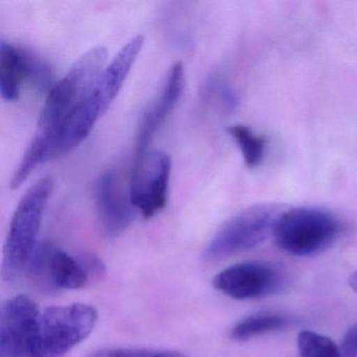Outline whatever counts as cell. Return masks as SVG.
<instances>
[{
  "mask_svg": "<svg viewBox=\"0 0 357 357\" xmlns=\"http://www.w3.org/2000/svg\"><path fill=\"white\" fill-rule=\"evenodd\" d=\"M106 61L105 47L89 50L47 93L34 137L12 177V189H18L40 165L56 158L64 126L93 89Z\"/></svg>",
  "mask_w": 357,
  "mask_h": 357,
  "instance_id": "6da1fadb",
  "label": "cell"
},
{
  "mask_svg": "<svg viewBox=\"0 0 357 357\" xmlns=\"http://www.w3.org/2000/svg\"><path fill=\"white\" fill-rule=\"evenodd\" d=\"M144 40L142 35L133 37L102 70L89 95L64 126L56 148L57 158L78 147L91 135L98 121L118 97L141 53Z\"/></svg>",
  "mask_w": 357,
  "mask_h": 357,
  "instance_id": "7a4b0ae2",
  "label": "cell"
},
{
  "mask_svg": "<svg viewBox=\"0 0 357 357\" xmlns=\"http://www.w3.org/2000/svg\"><path fill=\"white\" fill-rule=\"evenodd\" d=\"M54 181L43 177L26 192L14 213L3 254V281L17 279L28 266L37 246L43 215L53 193Z\"/></svg>",
  "mask_w": 357,
  "mask_h": 357,
  "instance_id": "3957f363",
  "label": "cell"
},
{
  "mask_svg": "<svg viewBox=\"0 0 357 357\" xmlns=\"http://www.w3.org/2000/svg\"><path fill=\"white\" fill-rule=\"evenodd\" d=\"M342 231L332 213L319 208L283 210L273 229L275 243L294 256H311L329 248Z\"/></svg>",
  "mask_w": 357,
  "mask_h": 357,
  "instance_id": "277c9868",
  "label": "cell"
},
{
  "mask_svg": "<svg viewBox=\"0 0 357 357\" xmlns=\"http://www.w3.org/2000/svg\"><path fill=\"white\" fill-rule=\"evenodd\" d=\"M282 212L281 206L266 204H257L238 213L215 234L204 250V261L220 262L261 245L273 235Z\"/></svg>",
  "mask_w": 357,
  "mask_h": 357,
  "instance_id": "5b68a950",
  "label": "cell"
},
{
  "mask_svg": "<svg viewBox=\"0 0 357 357\" xmlns=\"http://www.w3.org/2000/svg\"><path fill=\"white\" fill-rule=\"evenodd\" d=\"M98 312L82 303L53 306L41 312L37 357H64L95 329Z\"/></svg>",
  "mask_w": 357,
  "mask_h": 357,
  "instance_id": "8992f818",
  "label": "cell"
},
{
  "mask_svg": "<svg viewBox=\"0 0 357 357\" xmlns=\"http://www.w3.org/2000/svg\"><path fill=\"white\" fill-rule=\"evenodd\" d=\"M41 311L38 305L20 294L0 309V356L37 357Z\"/></svg>",
  "mask_w": 357,
  "mask_h": 357,
  "instance_id": "52a82bcc",
  "label": "cell"
},
{
  "mask_svg": "<svg viewBox=\"0 0 357 357\" xmlns=\"http://www.w3.org/2000/svg\"><path fill=\"white\" fill-rule=\"evenodd\" d=\"M171 169L170 156L160 150H148L137 156L129 191L133 206L146 219L166 206Z\"/></svg>",
  "mask_w": 357,
  "mask_h": 357,
  "instance_id": "ba28073f",
  "label": "cell"
},
{
  "mask_svg": "<svg viewBox=\"0 0 357 357\" xmlns=\"http://www.w3.org/2000/svg\"><path fill=\"white\" fill-rule=\"evenodd\" d=\"M31 281L45 291L84 287L89 273L82 259L77 260L53 244H38L28 266Z\"/></svg>",
  "mask_w": 357,
  "mask_h": 357,
  "instance_id": "9c48e42d",
  "label": "cell"
},
{
  "mask_svg": "<svg viewBox=\"0 0 357 357\" xmlns=\"http://www.w3.org/2000/svg\"><path fill=\"white\" fill-rule=\"evenodd\" d=\"M279 271L264 262L248 261L227 267L213 280L218 291L235 300H250L271 294L279 288Z\"/></svg>",
  "mask_w": 357,
  "mask_h": 357,
  "instance_id": "30bf717a",
  "label": "cell"
},
{
  "mask_svg": "<svg viewBox=\"0 0 357 357\" xmlns=\"http://www.w3.org/2000/svg\"><path fill=\"white\" fill-rule=\"evenodd\" d=\"M95 202L104 231L109 237L122 234L135 219V210L130 191L125 189L118 173L108 170L96 183Z\"/></svg>",
  "mask_w": 357,
  "mask_h": 357,
  "instance_id": "8fae6325",
  "label": "cell"
},
{
  "mask_svg": "<svg viewBox=\"0 0 357 357\" xmlns=\"http://www.w3.org/2000/svg\"><path fill=\"white\" fill-rule=\"evenodd\" d=\"M185 87V70L183 63L177 62L167 75L162 91L153 103L146 110L139 123L137 137V156L149 150L150 144L155 137L171 112L174 110L183 96Z\"/></svg>",
  "mask_w": 357,
  "mask_h": 357,
  "instance_id": "7c38bea8",
  "label": "cell"
},
{
  "mask_svg": "<svg viewBox=\"0 0 357 357\" xmlns=\"http://www.w3.org/2000/svg\"><path fill=\"white\" fill-rule=\"evenodd\" d=\"M26 81V51L7 41L0 43V93L7 102L20 99Z\"/></svg>",
  "mask_w": 357,
  "mask_h": 357,
  "instance_id": "4fadbf2b",
  "label": "cell"
},
{
  "mask_svg": "<svg viewBox=\"0 0 357 357\" xmlns=\"http://www.w3.org/2000/svg\"><path fill=\"white\" fill-rule=\"evenodd\" d=\"M243 156L248 168L260 166L266 151V139L262 135L255 133L250 127L244 125H233L227 129Z\"/></svg>",
  "mask_w": 357,
  "mask_h": 357,
  "instance_id": "5bb4252c",
  "label": "cell"
},
{
  "mask_svg": "<svg viewBox=\"0 0 357 357\" xmlns=\"http://www.w3.org/2000/svg\"><path fill=\"white\" fill-rule=\"evenodd\" d=\"M288 325V321L284 317L278 314L250 315L240 321L231 332L233 340L238 342L250 340L263 334L271 333L284 329Z\"/></svg>",
  "mask_w": 357,
  "mask_h": 357,
  "instance_id": "9a60e30c",
  "label": "cell"
},
{
  "mask_svg": "<svg viewBox=\"0 0 357 357\" xmlns=\"http://www.w3.org/2000/svg\"><path fill=\"white\" fill-rule=\"evenodd\" d=\"M301 357H342L340 348L327 336L310 330H303L298 335Z\"/></svg>",
  "mask_w": 357,
  "mask_h": 357,
  "instance_id": "2e32d148",
  "label": "cell"
},
{
  "mask_svg": "<svg viewBox=\"0 0 357 357\" xmlns=\"http://www.w3.org/2000/svg\"><path fill=\"white\" fill-rule=\"evenodd\" d=\"M89 357H190L185 353L174 350L155 349L116 348L95 351Z\"/></svg>",
  "mask_w": 357,
  "mask_h": 357,
  "instance_id": "e0dca14e",
  "label": "cell"
},
{
  "mask_svg": "<svg viewBox=\"0 0 357 357\" xmlns=\"http://www.w3.org/2000/svg\"><path fill=\"white\" fill-rule=\"evenodd\" d=\"M206 95L212 96L215 100H218L220 105L227 110L233 109L236 106L235 93L221 80H213L208 83Z\"/></svg>",
  "mask_w": 357,
  "mask_h": 357,
  "instance_id": "ac0fdd59",
  "label": "cell"
},
{
  "mask_svg": "<svg viewBox=\"0 0 357 357\" xmlns=\"http://www.w3.org/2000/svg\"><path fill=\"white\" fill-rule=\"evenodd\" d=\"M340 353L342 357H357V324L344 334Z\"/></svg>",
  "mask_w": 357,
  "mask_h": 357,
  "instance_id": "d6986e66",
  "label": "cell"
},
{
  "mask_svg": "<svg viewBox=\"0 0 357 357\" xmlns=\"http://www.w3.org/2000/svg\"><path fill=\"white\" fill-rule=\"evenodd\" d=\"M349 285L350 287L354 290L355 292H357V271H354L352 275H350L348 280Z\"/></svg>",
  "mask_w": 357,
  "mask_h": 357,
  "instance_id": "ffe728a7",
  "label": "cell"
}]
</instances>
